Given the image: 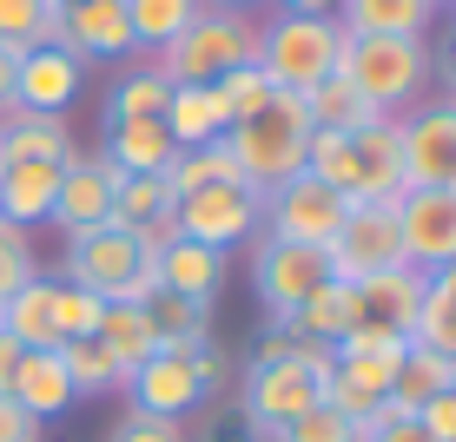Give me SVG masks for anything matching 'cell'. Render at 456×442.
Listing matches in <instances>:
<instances>
[{"label": "cell", "mask_w": 456, "mask_h": 442, "mask_svg": "<svg viewBox=\"0 0 456 442\" xmlns=\"http://www.w3.org/2000/svg\"><path fill=\"white\" fill-rule=\"evenodd\" d=\"M225 152L239 159L251 192H272L305 172V152H311V113H305V92H272L251 119H239L225 133Z\"/></svg>", "instance_id": "6da1fadb"}, {"label": "cell", "mask_w": 456, "mask_h": 442, "mask_svg": "<svg viewBox=\"0 0 456 442\" xmlns=\"http://www.w3.org/2000/svg\"><path fill=\"white\" fill-rule=\"evenodd\" d=\"M67 284L93 291L100 304H152L159 297V258H146L126 225H100L67 238Z\"/></svg>", "instance_id": "7a4b0ae2"}, {"label": "cell", "mask_w": 456, "mask_h": 442, "mask_svg": "<svg viewBox=\"0 0 456 442\" xmlns=\"http://www.w3.org/2000/svg\"><path fill=\"white\" fill-rule=\"evenodd\" d=\"M338 80H351L377 106V119H397L417 106L423 80H430V46L423 40H377V34H344Z\"/></svg>", "instance_id": "3957f363"}, {"label": "cell", "mask_w": 456, "mask_h": 442, "mask_svg": "<svg viewBox=\"0 0 456 442\" xmlns=\"http://www.w3.org/2000/svg\"><path fill=\"white\" fill-rule=\"evenodd\" d=\"M245 60H258V27H251L245 13L212 7V0H206L192 27H185L172 46L152 53V67L166 73V86H212L218 73L245 67Z\"/></svg>", "instance_id": "277c9868"}, {"label": "cell", "mask_w": 456, "mask_h": 442, "mask_svg": "<svg viewBox=\"0 0 456 442\" xmlns=\"http://www.w3.org/2000/svg\"><path fill=\"white\" fill-rule=\"evenodd\" d=\"M344 27L318 20V13H272V27H258V67L278 92H311L318 80L338 73Z\"/></svg>", "instance_id": "5b68a950"}, {"label": "cell", "mask_w": 456, "mask_h": 442, "mask_svg": "<svg viewBox=\"0 0 456 442\" xmlns=\"http://www.w3.org/2000/svg\"><path fill=\"white\" fill-rule=\"evenodd\" d=\"M331 277V251L318 245H285V238H265L258 231V251H251V284H258V304L272 324H291L297 304H305L318 284Z\"/></svg>", "instance_id": "8992f818"}, {"label": "cell", "mask_w": 456, "mask_h": 442, "mask_svg": "<svg viewBox=\"0 0 456 442\" xmlns=\"http://www.w3.org/2000/svg\"><path fill=\"white\" fill-rule=\"evenodd\" d=\"M344 212H351V198H344V192L318 185L311 172H297V179H285V185H272V192H265V238L331 251Z\"/></svg>", "instance_id": "52a82bcc"}, {"label": "cell", "mask_w": 456, "mask_h": 442, "mask_svg": "<svg viewBox=\"0 0 456 442\" xmlns=\"http://www.w3.org/2000/svg\"><path fill=\"white\" fill-rule=\"evenodd\" d=\"M397 152H403V192H444L456 179V106L430 100L397 113Z\"/></svg>", "instance_id": "ba28073f"}, {"label": "cell", "mask_w": 456, "mask_h": 442, "mask_svg": "<svg viewBox=\"0 0 456 442\" xmlns=\"http://www.w3.org/2000/svg\"><path fill=\"white\" fill-rule=\"evenodd\" d=\"M324 403V383L297 363H251L245 370V430L251 442H272L278 430H291L305 409Z\"/></svg>", "instance_id": "9c48e42d"}, {"label": "cell", "mask_w": 456, "mask_h": 442, "mask_svg": "<svg viewBox=\"0 0 456 442\" xmlns=\"http://www.w3.org/2000/svg\"><path fill=\"white\" fill-rule=\"evenodd\" d=\"M172 212H179V238L212 251H232L239 238L265 231V192H251V185H206V192L179 198Z\"/></svg>", "instance_id": "30bf717a"}, {"label": "cell", "mask_w": 456, "mask_h": 442, "mask_svg": "<svg viewBox=\"0 0 456 442\" xmlns=\"http://www.w3.org/2000/svg\"><path fill=\"white\" fill-rule=\"evenodd\" d=\"M403 264V238H397V205H351L331 238V277L364 284L377 271Z\"/></svg>", "instance_id": "8fae6325"}, {"label": "cell", "mask_w": 456, "mask_h": 442, "mask_svg": "<svg viewBox=\"0 0 456 442\" xmlns=\"http://www.w3.org/2000/svg\"><path fill=\"white\" fill-rule=\"evenodd\" d=\"M126 397H133L139 416H172L185 422L199 403H206V376H199V350H159L146 357L133 376H126Z\"/></svg>", "instance_id": "7c38bea8"}, {"label": "cell", "mask_w": 456, "mask_h": 442, "mask_svg": "<svg viewBox=\"0 0 456 442\" xmlns=\"http://www.w3.org/2000/svg\"><path fill=\"white\" fill-rule=\"evenodd\" d=\"M119 179H126V172L106 159V152H73V165L60 172V198H53V218H46V225H60L67 238L113 225V192H119Z\"/></svg>", "instance_id": "4fadbf2b"}, {"label": "cell", "mask_w": 456, "mask_h": 442, "mask_svg": "<svg viewBox=\"0 0 456 442\" xmlns=\"http://www.w3.org/2000/svg\"><path fill=\"white\" fill-rule=\"evenodd\" d=\"M80 80H86L80 53H67V46H27L20 67H13V113L60 119L73 100H80Z\"/></svg>", "instance_id": "5bb4252c"}, {"label": "cell", "mask_w": 456, "mask_h": 442, "mask_svg": "<svg viewBox=\"0 0 456 442\" xmlns=\"http://www.w3.org/2000/svg\"><path fill=\"white\" fill-rule=\"evenodd\" d=\"M397 238H403V264H417L423 277L456 264V198L450 192H397Z\"/></svg>", "instance_id": "9a60e30c"}, {"label": "cell", "mask_w": 456, "mask_h": 442, "mask_svg": "<svg viewBox=\"0 0 456 442\" xmlns=\"http://www.w3.org/2000/svg\"><path fill=\"white\" fill-rule=\"evenodd\" d=\"M403 343L411 337H397V330H377V324H357L344 343H331V363H338V383L344 390H357L370 409L390 397V383H397V363H403Z\"/></svg>", "instance_id": "2e32d148"}, {"label": "cell", "mask_w": 456, "mask_h": 442, "mask_svg": "<svg viewBox=\"0 0 456 442\" xmlns=\"http://www.w3.org/2000/svg\"><path fill=\"white\" fill-rule=\"evenodd\" d=\"M67 53L80 60H133V20H126V0H67Z\"/></svg>", "instance_id": "e0dca14e"}, {"label": "cell", "mask_w": 456, "mask_h": 442, "mask_svg": "<svg viewBox=\"0 0 456 442\" xmlns=\"http://www.w3.org/2000/svg\"><path fill=\"white\" fill-rule=\"evenodd\" d=\"M423 291H430V277H423L417 264H390V271H377V277L357 284V310H364V324L411 337L417 310H423Z\"/></svg>", "instance_id": "ac0fdd59"}, {"label": "cell", "mask_w": 456, "mask_h": 442, "mask_svg": "<svg viewBox=\"0 0 456 442\" xmlns=\"http://www.w3.org/2000/svg\"><path fill=\"white\" fill-rule=\"evenodd\" d=\"M351 152H357V198L351 205H397V192H403L397 119H377L364 133H351Z\"/></svg>", "instance_id": "d6986e66"}, {"label": "cell", "mask_w": 456, "mask_h": 442, "mask_svg": "<svg viewBox=\"0 0 456 442\" xmlns=\"http://www.w3.org/2000/svg\"><path fill=\"white\" fill-rule=\"evenodd\" d=\"M106 159H113L126 179H166L179 146H172L166 119H113L106 125Z\"/></svg>", "instance_id": "ffe728a7"}, {"label": "cell", "mask_w": 456, "mask_h": 442, "mask_svg": "<svg viewBox=\"0 0 456 442\" xmlns=\"http://www.w3.org/2000/svg\"><path fill=\"white\" fill-rule=\"evenodd\" d=\"M444 390H456V357H436L423 350V343H403V363H397V383H390L384 409H377V422L390 416H417L430 397H444Z\"/></svg>", "instance_id": "44dd1931"}, {"label": "cell", "mask_w": 456, "mask_h": 442, "mask_svg": "<svg viewBox=\"0 0 456 442\" xmlns=\"http://www.w3.org/2000/svg\"><path fill=\"white\" fill-rule=\"evenodd\" d=\"M60 172L67 165H40V159H20V165H0V218L20 231H34L53 218V198H60Z\"/></svg>", "instance_id": "7402d4cb"}, {"label": "cell", "mask_w": 456, "mask_h": 442, "mask_svg": "<svg viewBox=\"0 0 456 442\" xmlns=\"http://www.w3.org/2000/svg\"><path fill=\"white\" fill-rule=\"evenodd\" d=\"M53 284L60 277H27L20 291L0 304V330L20 350H60V317H53Z\"/></svg>", "instance_id": "603a6c76"}, {"label": "cell", "mask_w": 456, "mask_h": 442, "mask_svg": "<svg viewBox=\"0 0 456 442\" xmlns=\"http://www.w3.org/2000/svg\"><path fill=\"white\" fill-rule=\"evenodd\" d=\"M159 291H172V297H199V304H212V297L225 291V251H212V245H192V238L166 245V251H159Z\"/></svg>", "instance_id": "cb8c5ba5"}, {"label": "cell", "mask_w": 456, "mask_h": 442, "mask_svg": "<svg viewBox=\"0 0 456 442\" xmlns=\"http://www.w3.org/2000/svg\"><path fill=\"white\" fill-rule=\"evenodd\" d=\"M20 159H40V165H73V133H67V119L7 113V119H0V165H20Z\"/></svg>", "instance_id": "d4e9b609"}, {"label": "cell", "mask_w": 456, "mask_h": 442, "mask_svg": "<svg viewBox=\"0 0 456 442\" xmlns=\"http://www.w3.org/2000/svg\"><path fill=\"white\" fill-rule=\"evenodd\" d=\"M430 20H436L430 0H344L338 7L344 34H377V40H423Z\"/></svg>", "instance_id": "484cf974"}, {"label": "cell", "mask_w": 456, "mask_h": 442, "mask_svg": "<svg viewBox=\"0 0 456 442\" xmlns=\"http://www.w3.org/2000/svg\"><path fill=\"white\" fill-rule=\"evenodd\" d=\"M357 324H364V310H357V284H344V277H324L318 291L297 304V317H291V330L311 337V343H344Z\"/></svg>", "instance_id": "4316f807"}, {"label": "cell", "mask_w": 456, "mask_h": 442, "mask_svg": "<svg viewBox=\"0 0 456 442\" xmlns=\"http://www.w3.org/2000/svg\"><path fill=\"white\" fill-rule=\"evenodd\" d=\"M93 337L106 343V357H113L119 383H126V376H133L146 357H159V337H152L146 304H106V310H100V330H93Z\"/></svg>", "instance_id": "83f0119b"}, {"label": "cell", "mask_w": 456, "mask_h": 442, "mask_svg": "<svg viewBox=\"0 0 456 442\" xmlns=\"http://www.w3.org/2000/svg\"><path fill=\"white\" fill-rule=\"evenodd\" d=\"M20 409H34V416H60V409L73 403V383H67V363H60V350H27L20 370H13V390H7Z\"/></svg>", "instance_id": "f1b7e54d"}, {"label": "cell", "mask_w": 456, "mask_h": 442, "mask_svg": "<svg viewBox=\"0 0 456 442\" xmlns=\"http://www.w3.org/2000/svg\"><path fill=\"white\" fill-rule=\"evenodd\" d=\"M166 133H172V146H179V152L225 139V106H218V92H212V86H172V100H166Z\"/></svg>", "instance_id": "f546056e"}, {"label": "cell", "mask_w": 456, "mask_h": 442, "mask_svg": "<svg viewBox=\"0 0 456 442\" xmlns=\"http://www.w3.org/2000/svg\"><path fill=\"white\" fill-rule=\"evenodd\" d=\"M67 40V0H0V46H60Z\"/></svg>", "instance_id": "4dcf8cb0"}, {"label": "cell", "mask_w": 456, "mask_h": 442, "mask_svg": "<svg viewBox=\"0 0 456 442\" xmlns=\"http://www.w3.org/2000/svg\"><path fill=\"white\" fill-rule=\"evenodd\" d=\"M146 317H152L159 350H206V343H212V304H199V297L159 291V297L146 304Z\"/></svg>", "instance_id": "1f68e13d"}, {"label": "cell", "mask_w": 456, "mask_h": 442, "mask_svg": "<svg viewBox=\"0 0 456 442\" xmlns=\"http://www.w3.org/2000/svg\"><path fill=\"white\" fill-rule=\"evenodd\" d=\"M305 113H311L318 133H364V125H377V106H370L351 80H338V73L305 92Z\"/></svg>", "instance_id": "d6a6232c"}, {"label": "cell", "mask_w": 456, "mask_h": 442, "mask_svg": "<svg viewBox=\"0 0 456 442\" xmlns=\"http://www.w3.org/2000/svg\"><path fill=\"white\" fill-rule=\"evenodd\" d=\"M166 185H172V198H192V192H206V185H245V172H239V159L225 152V139H212V146L179 152L172 172H166Z\"/></svg>", "instance_id": "836d02e7"}, {"label": "cell", "mask_w": 456, "mask_h": 442, "mask_svg": "<svg viewBox=\"0 0 456 442\" xmlns=\"http://www.w3.org/2000/svg\"><path fill=\"white\" fill-rule=\"evenodd\" d=\"M199 7L206 0H126V20H133V46H172L185 34V27L199 20Z\"/></svg>", "instance_id": "e575fe53"}, {"label": "cell", "mask_w": 456, "mask_h": 442, "mask_svg": "<svg viewBox=\"0 0 456 442\" xmlns=\"http://www.w3.org/2000/svg\"><path fill=\"white\" fill-rule=\"evenodd\" d=\"M166 100H172L166 73L146 60V67H133L113 86V100H106V125H113V119H166Z\"/></svg>", "instance_id": "d590c367"}, {"label": "cell", "mask_w": 456, "mask_h": 442, "mask_svg": "<svg viewBox=\"0 0 456 442\" xmlns=\"http://www.w3.org/2000/svg\"><path fill=\"white\" fill-rule=\"evenodd\" d=\"M60 363H67L73 397H113L119 390V370H113V357H106L100 337H67L60 343Z\"/></svg>", "instance_id": "8d00e7d4"}, {"label": "cell", "mask_w": 456, "mask_h": 442, "mask_svg": "<svg viewBox=\"0 0 456 442\" xmlns=\"http://www.w3.org/2000/svg\"><path fill=\"white\" fill-rule=\"evenodd\" d=\"M305 172L331 192L357 198V152H351V133H318L311 125V152H305Z\"/></svg>", "instance_id": "74e56055"}, {"label": "cell", "mask_w": 456, "mask_h": 442, "mask_svg": "<svg viewBox=\"0 0 456 442\" xmlns=\"http://www.w3.org/2000/svg\"><path fill=\"white\" fill-rule=\"evenodd\" d=\"M212 92H218V106H225V133H232V125H239V119H251V113H258V106L272 100L278 86L265 80V67H258V60H245V67L218 73V80H212Z\"/></svg>", "instance_id": "f35d334b"}, {"label": "cell", "mask_w": 456, "mask_h": 442, "mask_svg": "<svg viewBox=\"0 0 456 442\" xmlns=\"http://www.w3.org/2000/svg\"><path fill=\"white\" fill-rule=\"evenodd\" d=\"M172 185L166 179H119V192H113V225H126V231H139L146 218H159V212H172Z\"/></svg>", "instance_id": "ab89813d"}, {"label": "cell", "mask_w": 456, "mask_h": 442, "mask_svg": "<svg viewBox=\"0 0 456 442\" xmlns=\"http://www.w3.org/2000/svg\"><path fill=\"white\" fill-rule=\"evenodd\" d=\"M411 343H423V350H436V357H456V297L450 291H423V310H417V330H411Z\"/></svg>", "instance_id": "60d3db41"}, {"label": "cell", "mask_w": 456, "mask_h": 442, "mask_svg": "<svg viewBox=\"0 0 456 442\" xmlns=\"http://www.w3.org/2000/svg\"><path fill=\"white\" fill-rule=\"evenodd\" d=\"M272 442H364V422L331 409V403H318V409H305L291 430H278Z\"/></svg>", "instance_id": "b9f144b4"}, {"label": "cell", "mask_w": 456, "mask_h": 442, "mask_svg": "<svg viewBox=\"0 0 456 442\" xmlns=\"http://www.w3.org/2000/svg\"><path fill=\"white\" fill-rule=\"evenodd\" d=\"M27 277H40V264H34V231H20V225H7V218H0V304H7Z\"/></svg>", "instance_id": "7bdbcfd3"}, {"label": "cell", "mask_w": 456, "mask_h": 442, "mask_svg": "<svg viewBox=\"0 0 456 442\" xmlns=\"http://www.w3.org/2000/svg\"><path fill=\"white\" fill-rule=\"evenodd\" d=\"M100 297H93V291H80V284H67V277H60L53 284V317H60V343H67V337H93V330H100Z\"/></svg>", "instance_id": "ee69618b"}, {"label": "cell", "mask_w": 456, "mask_h": 442, "mask_svg": "<svg viewBox=\"0 0 456 442\" xmlns=\"http://www.w3.org/2000/svg\"><path fill=\"white\" fill-rule=\"evenodd\" d=\"M106 442H185V422H172V416H139V409H126L119 430L106 436Z\"/></svg>", "instance_id": "f6af8a7d"}, {"label": "cell", "mask_w": 456, "mask_h": 442, "mask_svg": "<svg viewBox=\"0 0 456 442\" xmlns=\"http://www.w3.org/2000/svg\"><path fill=\"white\" fill-rule=\"evenodd\" d=\"M0 442H46V422L34 409H20L13 397H0Z\"/></svg>", "instance_id": "bcb514c9"}, {"label": "cell", "mask_w": 456, "mask_h": 442, "mask_svg": "<svg viewBox=\"0 0 456 442\" xmlns=\"http://www.w3.org/2000/svg\"><path fill=\"white\" fill-rule=\"evenodd\" d=\"M417 422H423V430H430L436 442H456V390H444V397H430V403L417 409Z\"/></svg>", "instance_id": "7dc6e473"}, {"label": "cell", "mask_w": 456, "mask_h": 442, "mask_svg": "<svg viewBox=\"0 0 456 442\" xmlns=\"http://www.w3.org/2000/svg\"><path fill=\"white\" fill-rule=\"evenodd\" d=\"M364 442H436L417 416H390V422H364Z\"/></svg>", "instance_id": "c3c4849f"}, {"label": "cell", "mask_w": 456, "mask_h": 442, "mask_svg": "<svg viewBox=\"0 0 456 442\" xmlns=\"http://www.w3.org/2000/svg\"><path fill=\"white\" fill-rule=\"evenodd\" d=\"M430 73H436V86H444V92H450V100H456V34H450L444 46H436V60H430Z\"/></svg>", "instance_id": "681fc988"}, {"label": "cell", "mask_w": 456, "mask_h": 442, "mask_svg": "<svg viewBox=\"0 0 456 442\" xmlns=\"http://www.w3.org/2000/svg\"><path fill=\"white\" fill-rule=\"evenodd\" d=\"M20 357H27V350H20V343L7 337V330H0V397L13 390V370H20Z\"/></svg>", "instance_id": "f907efd6"}, {"label": "cell", "mask_w": 456, "mask_h": 442, "mask_svg": "<svg viewBox=\"0 0 456 442\" xmlns=\"http://www.w3.org/2000/svg\"><path fill=\"white\" fill-rule=\"evenodd\" d=\"M13 67H20V53H13V46H0V119L13 113Z\"/></svg>", "instance_id": "816d5d0a"}, {"label": "cell", "mask_w": 456, "mask_h": 442, "mask_svg": "<svg viewBox=\"0 0 456 442\" xmlns=\"http://www.w3.org/2000/svg\"><path fill=\"white\" fill-rule=\"evenodd\" d=\"M278 13H318V20H338V7L344 0H272Z\"/></svg>", "instance_id": "f5cc1de1"}, {"label": "cell", "mask_w": 456, "mask_h": 442, "mask_svg": "<svg viewBox=\"0 0 456 442\" xmlns=\"http://www.w3.org/2000/svg\"><path fill=\"white\" fill-rule=\"evenodd\" d=\"M430 284H436V291H450V297H456V264H444V271H430Z\"/></svg>", "instance_id": "db71d44e"}, {"label": "cell", "mask_w": 456, "mask_h": 442, "mask_svg": "<svg viewBox=\"0 0 456 442\" xmlns=\"http://www.w3.org/2000/svg\"><path fill=\"white\" fill-rule=\"evenodd\" d=\"M212 7H232V13H245V7H258V0H212Z\"/></svg>", "instance_id": "11a10c76"}, {"label": "cell", "mask_w": 456, "mask_h": 442, "mask_svg": "<svg viewBox=\"0 0 456 442\" xmlns=\"http://www.w3.org/2000/svg\"><path fill=\"white\" fill-rule=\"evenodd\" d=\"M430 7H456V0H430Z\"/></svg>", "instance_id": "9f6ffc18"}, {"label": "cell", "mask_w": 456, "mask_h": 442, "mask_svg": "<svg viewBox=\"0 0 456 442\" xmlns=\"http://www.w3.org/2000/svg\"><path fill=\"white\" fill-rule=\"evenodd\" d=\"M444 192H450V198H456V179H450V185H444Z\"/></svg>", "instance_id": "6f0895ef"}, {"label": "cell", "mask_w": 456, "mask_h": 442, "mask_svg": "<svg viewBox=\"0 0 456 442\" xmlns=\"http://www.w3.org/2000/svg\"><path fill=\"white\" fill-rule=\"evenodd\" d=\"M450 106H456V100H450Z\"/></svg>", "instance_id": "680465c9"}]
</instances>
